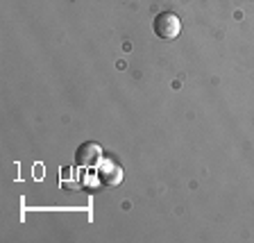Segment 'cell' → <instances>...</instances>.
Returning a JSON list of instances; mask_svg holds the SVG:
<instances>
[{"label":"cell","mask_w":254,"mask_h":243,"mask_svg":"<svg viewBox=\"0 0 254 243\" xmlns=\"http://www.w3.org/2000/svg\"><path fill=\"white\" fill-rule=\"evenodd\" d=\"M98 177H100L102 184L118 186L123 182V168L116 162H111V159H102L98 164Z\"/></svg>","instance_id":"3957f363"},{"label":"cell","mask_w":254,"mask_h":243,"mask_svg":"<svg viewBox=\"0 0 254 243\" xmlns=\"http://www.w3.org/2000/svg\"><path fill=\"white\" fill-rule=\"evenodd\" d=\"M152 27H154V34H157L159 39H166V41H170V39L180 37L182 21H180V16L175 14V11H161V14H157Z\"/></svg>","instance_id":"6da1fadb"},{"label":"cell","mask_w":254,"mask_h":243,"mask_svg":"<svg viewBox=\"0 0 254 243\" xmlns=\"http://www.w3.org/2000/svg\"><path fill=\"white\" fill-rule=\"evenodd\" d=\"M102 162V148L95 141H86L82 146H77L75 150V164L82 166V168H89V166H98Z\"/></svg>","instance_id":"7a4b0ae2"}]
</instances>
